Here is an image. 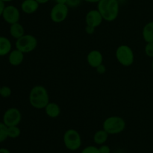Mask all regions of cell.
Here are the masks:
<instances>
[{"label": "cell", "instance_id": "cell-1", "mask_svg": "<svg viewBox=\"0 0 153 153\" xmlns=\"http://www.w3.org/2000/svg\"><path fill=\"white\" fill-rule=\"evenodd\" d=\"M29 103L34 108L44 109L49 102V95L47 89L43 85H35L31 89L28 96Z\"/></svg>", "mask_w": 153, "mask_h": 153}, {"label": "cell", "instance_id": "cell-2", "mask_svg": "<svg viewBox=\"0 0 153 153\" xmlns=\"http://www.w3.org/2000/svg\"><path fill=\"white\" fill-rule=\"evenodd\" d=\"M97 10L105 21L113 22L119 16V1L118 0H100L97 3Z\"/></svg>", "mask_w": 153, "mask_h": 153}, {"label": "cell", "instance_id": "cell-3", "mask_svg": "<svg viewBox=\"0 0 153 153\" xmlns=\"http://www.w3.org/2000/svg\"><path fill=\"white\" fill-rule=\"evenodd\" d=\"M126 126L125 120L120 116H111L102 123V128L108 134H118L123 132Z\"/></svg>", "mask_w": 153, "mask_h": 153}, {"label": "cell", "instance_id": "cell-4", "mask_svg": "<svg viewBox=\"0 0 153 153\" xmlns=\"http://www.w3.org/2000/svg\"><path fill=\"white\" fill-rule=\"evenodd\" d=\"M115 57L119 64L125 67L131 66L134 61V54L132 49L126 44H122L117 48Z\"/></svg>", "mask_w": 153, "mask_h": 153}, {"label": "cell", "instance_id": "cell-5", "mask_svg": "<svg viewBox=\"0 0 153 153\" xmlns=\"http://www.w3.org/2000/svg\"><path fill=\"white\" fill-rule=\"evenodd\" d=\"M65 147L70 151L78 150L82 146V137L79 131L73 128L67 129L63 136Z\"/></svg>", "mask_w": 153, "mask_h": 153}, {"label": "cell", "instance_id": "cell-6", "mask_svg": "<svg viewBox=\"0 0 153 153\" xmlns=\"http://www.w3.org/2000/svg\"><path fill=\"white\" fill-rule=\"evenodd\" d=\"M37 38L32 34H24L20 38L16 40L15 46L24 54L30 53L35 50L37 46Z\"/></svg>", "mask_w": 153, "mask_h": 153}, {"label": "cell", "instance_id": "cell-7", "mask_svg": "<svg viewBox=\"0 0 153 153\" xmlns=\"http://www.w3.org/2000/svg\"><path fill=\"white\" fill-rule=\"evenodd\" d=\"M70 7L66 4H55L49 13L51 20L55 23H61L65 21L69 14Z\"/></svg>", "mask_w": 153, "mask_h": 153}, {"label": "cell", "instance_id": "cell-8", "mask_svg": "<svg viewBox=\"0 0 153 153\" xmlns=\"http://www.w3.org/2000/svg\"><path fill=\"white\" fill-rule=\"evenodd\" d=\"M22 120V114L16 108H10L4 111L2 117V122L6 126H18Z\"/></svg>", "mask_w": 153, "mask_h": 153}, {"label": "cell", "instance_id": "cell-9", "mask_svg": "<svg viewBox=\"0 0 153 153\" xmlns=\"http://www.w3.org/2000/svg\"><path fill=\"white\" fill-rule=\"evenodd\" d=\"M2 18L7 24H11L19 22L20 19V11L14 5H7L4 7L2 13Z\"/></svg>", "mask_w": 153, "mask_h": 153}, {"label": "cell", "instance_id": "cell-10", "mask_svg": "<svg viewBox=\"0 0 153 153\" xmlns=\"http://www.w3.org/2000/svg\"><path fill=\"white\" fill-rule=\"evenodd\" d=\"M103 20L104 19H103L101 13L97 9H93V10H89L85 16L86 25L93 26L96 28L102 23Z\"/></svg>", "mask_w": 153, "mask_h": 153}, {"label": "cell", "instance_id": "cell-11", "mask_svg": "<svg viewBox=\"0 0 153 153\" xmlns=\"http://www.w3.org/2000/svg\"><path fill=\"white\" fill-rule=\"evenodd\" d=\"M87 62L92 68L96 69L100 64H103V55L100 50L94 49L87 55Z\"/></svg>", "mask_w": 153, "mask_h": 153}, {"label": "cell", "instance_id": "cell-12", "mask_svg": "<svg viewBox=\"0 0 153 153\" xmlns=\"http://www.w3.org/2000/svg\"><path fill=\"white\" fill-rule=\"evenodd\" d=\"M40 4L36 0H23L21 3V10L25 14H33L37 11Z\"/></svg>", "mask_w": 153, "mask_h": 153}, {"label": "cell", "instance_id": "cell-13", "mask_svg": "<svg viewBox=\"0 0 153 153\" xmlns=\"http://www.w3.org/2000/svg\"><path fill=\"white\" fill-rule=\"evenodd\" d=\"M24 61V53L17 49L10 51L8 54V62L13 67H17L22 64Z\"/></svg>", "mask_w": 153, "mask_h": 153}, {"label": "cell", "instance_id": "cell-14", "mask_svg": "<svg viewBox=\"0 0 153 153\" xmlns=\"http://www.w3.org/2000/svg\"><path fill=\"white\" fill-rule=\"evenodd\" d=\"M44 110L46 114L49 117L53 118V119L58 117L61 112L59 105L56 102H51L48 103L47 105L45 107Z\"/></svg>", "mask_w": 153, "mask_h": 153}, {"label": "cell", "instance_id": "cell-15", "mask_svg": "<svg viewBox=\"0 0 153 153\" xmlns=\"http://www.w3.org/2000/svg\"><path fill=\"white\" fill-rule=\"evenodd\" d=\"M9 32L13 38L17 40L25 34V28L22 24L19 22H16V23L10 25Z\"/></svg>", "mask_w": 153, "mask_h": 153}, {"label": "cell", "instance_id": "cell-16", "mask_svg": "<svg viewBox=\"0 0 153 153\" xmlns=\"http://www.w3.org/2000/svg\"><path fill=\"white\" fill-rule=\"evenodd\" d=\"M12 50V43L7 37L0 36V57L7 55Z\"/></svg>", "mask_w": 153, "mask_h": 153}, {"label": "cell", "instance_id": "cell-17", "mask_svg": "<svg viewBox=\"0 0 153 153\" xmlns=\"http://www.w3.org/2000/svg\"><path fill=\"white\" fill-rule=\"evenodd\" d=\"M142 36L146 43L153 42V21L147 22L142 30Z\"/></svg>", "mask_w": 153, "mask_h": 153}, {"label": "cell", "instance_id": "cell-18", "mask_svg": "<svg viewBox=\"0 0 153 153\" xmlns=\"http://www.w3.org/2000/svg\"><path fill=\"white\" fill-rule=\"evenodd\" d=\"M109 134L105 131L104 129H100L96 131L95 134H94V142L97 145H102L106 143V141L108 139Z\"/></svg>", "mask_w": 153, "mask_h": 153}, {"label": "cell", "instance_id": "cell-19", "mask_svg": "<svg viewBox=\"0 0 153 153\" xmlns=\"http://www.w3.org/2000/svg\"><path fill=\"white\" fill-rule=\"evenodd\" d=\"M21 130L18 126H13L7 127V136L10 138H17L20 136Z\"/></svg>", "mask_w": 153, "mask_h": 153}, {"label": "cell", "instance_id": "cell-20", "mask_svg": "<svg viewBox=\"0 0 153 153\" xmlns=\"http://www.w3.org/2000/svg\"><path fill=\"white\" fill-rule=\"evenodd\" d=\"M7 137V126L3 122H0V143L4 141Z\"/></svg>", "mask_w": 153, "mask_h": 153}, {"label": "cell", "instance_id": "cell-21", "mask_svg": "<svg viewBox=\"0 0 153 153\" xmlns=\"http://www.w3.org/2000/svg\"><path fill=\"white\" fill-rule=\"evenodd\" d=\"M12 91L11 88L8 86H1V91H0V97L3 98H8L11 96Z\"/></svg>", "mask_w": 153, "mask_h": 153}, {"label": "cell", "instance_id": "cell-22", "mask_svg": "<svg viewBox=\"0 0 153 153\" xmlns=\"http://www.w3.org/2000/svg\"><path fill=\"white\" fill-rule=\"evenodd\" d=\"M144 52L146 56L153 58V42L146 43L144 48Z\"/></svg>", "mask_w": 153, "mask_h": 153}, {"label": "cell", "instance_id": "cell-23", "mask_svg": "<svg viewBox=\"0 0 153 153\" xmlns=\"http://www.w3.org/2000/svg\"><path fill=\"white\" fill-rule=\"evenodd\" d=\"M81 153H100L99 147L95 146H88L84 148Z\"/></svg>", "mask_w": 153, "mask_h": 153}, {"label": "cell", "instance_id": "cell-24", "mask_svg": "<svg viewBox=\"0 0 153 153\" xmlns=\"http://www.w3.org/2000/svg\"><path fill=\"white\" fill-rule=\"evenodd\" d=\"M82 1V0H67L66 4H67L69 7L75 8V7H77L80 5Z\"/></svg>", "mask_w": 153, "mask_h": 153}, {"label": "cell", "instance_id": "cell-25", "mask_svg": "<svg viewBox=\"0 0 153 153\" xmlns=\"http://www.w3.org/2000/svg\"><path fill=\"white\" fill-rule=\"evenodd\" d=\"M99 150H100V153H111V148L109 147V146L105 144L100 145Z\"/></svg>", "mask_w": 153, "mask_h": 153}, {"label": "cell", "instance_id": "cell-26", "mask_svg": "<svg viewBox=\"0 0 153 153\" xmlns=\"http://www.w3.org/2000/svg\"><path fill=\"white\" fill-rule=\"evenodd\" d=\"M96 70H97V72L99 73V74L102 75L104 74V73H105L106 70H107V68H106V66L105 65V64H102L96 68Z\"/></svg>", "mask_w": 153, "mask_h": 153}, {"label": "cell", "instance_id": "cell-27", "mask_svg": "<svg viewBox=\"0 0 153 153\" xmlns=\"http://www.w3.org/2000/svg\"><path fill=\"white\" fill-rule=\"evenodd\" d=\"M96 28L93 26H90V25H87L85 27V32H86L87 34H89V35H92L95 33Z\"/></svg>", "mask_w": 153, "mask_h": 153}, {"label": "cell", "instance_id": "cell-28", "mask_svg": "<svg viewBox=\"0 0 153 153\" xmlns=\"http://www.w3.org/2000/svg\"><path fill=\"white\" fill-rule=\"evenodd\" d=\"M4 7H5V3H4V1H1V0H0V17L2 16V13L4 10Z\"/></svg>", "mask_w": 153, "mask_h": 153}, {"label": "cell", "instance_id": "cell-29", "mask_svg": "<svg viewBox=\"0 0 153 153\" xmlns=\"http://www.w3.org/2000/svg\"><path fill=\"white\" fill-rule=\"evenodd\" d=\"M55 1V4H66L67 0H54Z\"/></svg>", "mask_w": 153, "mask_h": 153}, {"label": "cell", "instance_id": "cell-30", "mask_svg": "<svg viewBox=\"0 0 153 153\" xmlns=\"http://www.w3.org/2000/svg\"><path fill=\"white\" fill-rule=\"evenodd\" d=\"M36 1H37L40 4H46V3L49 2L50 0H36Z\"/></svg>", "mask_w": 153, "mask_h": 153}, {"label": "cell", "instance_id": "cell-31", "mask_svg": "<svg viewBox=\"0 0 153 153\" xmlns=\"http://www.w3.org/2000/svg\"><path fill=\"white\" fill-rule=\"evenodd\" d=\"M0 153H10V151L6 148H0Z\"/></svg>", "mask_w": 153, "mask_h": 153}, {"label": "cell", "instance_id": "cell-32", "mask_svg": "<svg viewBox=\"0 0 153 153\" xmlns=\"http://www.w3.org/2000/svg\"><path fill=\"white\" fill-rule=\"evenodd\" d=\"M82 1H86V2H88V3H98L99 1H100V0H82Z\"/></svg>", "mask_w": 153, "mask_h": 153}, {"label": "cell", "instance_id": "cell-33", "mask_svg": "<svg viewBox=\"0 0 153 153\" xmlns=\"http://www.w3.org/2000/svg\"><path fill=\"white\" fill-rule=\"evenodd\" d=\"M1 1H4V3H6V2H10V1H12L13 0H1Z\"/></svg>", "mask_w": 153, "mask_h": 153}, {"label": "cell", "instance_id": "cell-34", "mask_svg": "<svg viewBox=\"0 0 153 153\" xmlns=\"http://www.w3.org/2000/svg\"><path fill=\"white\" fill-rule=\"evenodd\" d=\"M152 72H153V61H152Z\"/></svg>", "mask_w": 153, "mask_h": 153}, {"label": "cell", "instance_id": "cell-35", "mask_svg": "<svg viewBox=\"0 0 153 153\" xmlns=\"http://www.w3.org/2000/svg\"><path fill=\"white\" fill-rule=\"evenodd\" d=\"M1 86H0V91H1Z\"/></svg>", "mask_w": 153, "mask_h": 153}]
</instances>
